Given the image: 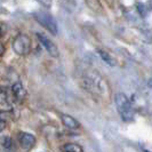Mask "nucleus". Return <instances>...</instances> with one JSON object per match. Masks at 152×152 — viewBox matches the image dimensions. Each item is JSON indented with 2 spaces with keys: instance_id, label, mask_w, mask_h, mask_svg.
<instances>
[{
  "instance_id": "nucleus-16",
  "label": "nucleus",
  "mask_w": 152,
  "mask_h": 152,
  "mask_svg": "<svg viewBox=\"0 0 152 152\" xmlns=\"http://www.w3.org/2000/svg\"><path fill=\"white\" fill-rule=\"evenodd\" d=\"M4 54H5V47H4L2 44H0V57H1Z\"/></svg>"
},
{
  "instance_id": "nucleus-6",
  "label": "nucleus",
  "mask_w": 152,
  "mask_h": 152,
  "mask_svg": "<svg viewBox=\"0 0 152 152\" xmlns=\"http://www.w3.org/2000/svg\"><path fill=\"white\" fill-rule=\"evenodd\" d=\"M18 143L23 150L29 151L36 145V137L30 133H21L18 136Z\"/></svg>"
},
{
  "instance_id": "nucleus-7",
  "label": "nucleus",
  "mask_w": 152,
  "mask_h": 152,
  "mask_svg": "<svg viewBox=\"0 0 152 152\" xmlns=\"http://www.w3.org/2000/svg\"><path fill=\"white\" fill-rule=\"evenodd\" d=\"M61 120L63 125L69 129H78L80 127V122L69 114H61Z\"/></svg>"
},
{
  "instance_id": "nucleus-13",
  "label": "nucleus",
  "mask_w": 152,
  "mask_h": 152,
  "mask_svg": "<svg viewBox=\"0 0 152 152\" xmlns=\"http://www.w3.org/2000/svg\"><path fill=\"white\" fill-rule=\"evenodd\" d=\"M37 2H39L40 5H42L44 7L46 8H49L52 6V4H53V1L52 0H36Z\"/></svg>"
},
{
  "instance_id": "nucleus-10",
  "label": "nucleus",
  "mask_w": 152,
  "mask_h": 152,
  "mask_svg": "<svg viewBox=\"0 0 152 152\" xmlns=\"http://www.w3.org/2000/svg\"><path fill=\"white\" fill-rule=\"evenodd\" d=\"M97 52H99L101 58L107 64L111 65V66H115V65H117V62H115V60H114L113 57H112L110 54L107 53V52H104V50H102V49H99Z\"/></svg>"
},
{
  "instance_id": "nucleus-4",
  "label": "nucleus",
  "mask_w": 152,
  "mask_h": 152,
  "mask_svg": "<svg viewBox=\"0 0 152 152\" xmlns=\"http://www.w3.org/2000/svg\"><path fill=\"white\" fill-rule=\"evenodd\" d=\"M85 81L87 83V85H86L87 88H89L91 91H96L99 95H102L104 91H107V88H109V87H107V84L103 79H101L99 76L93 77L91 73L85 79Z\"/></svg>"
},
{
  "instance_id": "nucleus-1",
  "label": "nucleus",
  "mask_w": 152,
  "mask_h": 152,
  "mask_svg": "<svg viewBox=\"0 0 152 152\" xmlns=\"http://www.w3.org/2000/svg\"><path fill=\"white\" fill-rule=\"evenodd\" d=\"M114 103L119 114L121 115V118L125 121H130L134 119L135 115V111L133 104L129 101V99L126 96V94L124 93H118L114 97Z\"/></svg>"
},
{
  "instance_id": "nucleus-12",
  "label": "nucleus",
  "mask_w": 152,
  "mask_h": 152,
  "mask_svg": "<svg viewBox=\"0 0 152 152\" xmlns=\"http://www.w3.org/2000/svg\"><path fill=\"white\" fill-rule=\"evenodd\" d=\"M7 102V94L4 89H0V104H4Z\"/></svg>"
},
{
  "instance_id": "nucleus-2",
  "label": "nucleus",
  "mask_w": 152,
  "mask_h": 152,
  "mask_svg": "<svg viewBox=\"0 0 152 152\" xmlns=\"http://www.w3.org/2000/svg\"><path fill=\"white\" fill-rule=\"evenodd\" d=\"M31 45H32V41L30 37L25 33H21L16 36V38L13 40L12 47H13V50L17 55L26 56L31 52Z\"/></svg>"
},
{
  "instance_id": "nucleus-14",
  "label": "nucleus",
  "mask_w": 152,
  "mask_h": 152,
  "mask_svg": "<svg viewBox=\"0 0 152 152\" xmlns=\"http://www.w3.org/2000/svg\"><path fill=\"white\" fill-rule=\"evenodd\" d=\"M6 127H7V122L5 121L4 119H0V133L6 129Z\"/></svg>"
},
{
  "instance_id": "nucleus-15",
  "label": "nucleus",
  "mask_w": 152,
  "mask_h": 152,
  "mask_svg": "<svg viewBox=\"0 0 152 152\" xmlns=\"http://www.w3.org/2000/svg\"><path fill=\"white\" fill-rule=\"evenodd\" d=\"M137 8L140 9V13H141V15L144 16L145 15V12H143V8H145L144 6H143L142 4H138V5H137Z\"/></svg>"
},
{
  "instance_id": "nucleus-8",
  "label": "nucleus",
  "mask_w": 152,
  "mask_h": 152,
  "mask_svg": "<svg viewBox=\"0 0 152 152\" xmlns=\"http://www.w3.org/2000/svg\"><path fill=\"white\" fill-rule=\"evenodd\" d=\"M12 91H13V95L17 101H23L26 96V91L24 88L21 83H16V84L13 85L12 87Z\"/></svg>"
},
{
  "instance_id": "nucleus-11",
  "label": "nucleus",
  "mask_w": 152,
  "mask_h": 152,
  "mask_svg": "<svg viewBox=\"0 0 152 152\" xmlns=\"http://www.w3.org/2000/svg\"><path fill=\"white\" fill-rule=\"evenodd\" d=\"M0 143H1L2 148H4L6 151H10V150L13 149V146H14L13 140L8 136H4L2 138H0Z\"/></svg>"
},
{
  "instance_id": "nucleus-3",
  "label": "nucleus",
  "mask_w": 152,
  "mask_h": 152,
  "mask_svg": "<svg viewBox=\"0 0 152 152\" xmlns=\"http://www.w3.org/2000/svg\"><path fill=\"white\" fill-rule=\"evenodd\" d=\"M34 18L41 26H44L46 30H48L54 36L57 34V24L49 14L44 13V12H37V13H34Z\"/></svg>"
},
{
  "instance_id": "nucleus-5",
  "label": "nucleus",
  "mask_w": 152,
  "mask_h": 152,
  "mask_svg": "<svg viewBox=\"0 0 152 152\" xmlns=\"http://www.w3.org/2000/svg\"><path fill=\"white\" fill-rule=\"evenodd\" d=\"M37 37H38L40 44L44 46V48L48 52V54H49L50 56H53V57H58V55H60L58 48H57V46L55 45L50 39L48 38L47 36H45V34H42V33H37Z\"/></svg>"
},
{
  "instance_id": "nucleus-9",
  "label": "nucleus",
  "mask_w": 152,
  "mask_h": 152,
  "mask_svg": "<svg viewBox=\"0 0 152 152\" xmlns=\"http://www.w3.org/2000/svg\"><path fill=\"white\" fill-rule=\"evenodd\" d=\"M63 152H84V148L77 143H65L61 146Z\"/></svg>"
}]
</instances>
